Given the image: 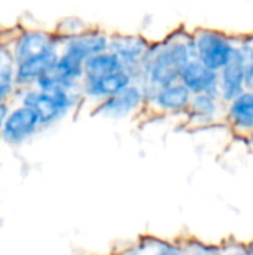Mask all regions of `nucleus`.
I'll list each match as a JSON object with an SVG mask.
<instances>
[{
  "label": "nucleus",
  "instance_id": "6ab92c4d",
  "mask_svg": "<svg viewBox=\"0 0 253 255\" xmlns=\"http://www.w3.org/2000/svg\"><path fill=\"white\" fill-rule=\"evenodd\" d=\"M245 66V85L246 90L253 91V46L252 45H240L237 46Z\"/></svg>",
  "mask_w": 253,
  "mask_h": 255
},
{
  "label": "nucleus",
  "instance_id": "7ed1b4c3",
  "mask_svg": "<svg viewBox=\"0 0 253 255\" xmlns=\"http://www.w3.org/2000/svg\"><path fill=\"white\" fill-rule=\"evenodd\" d=\"M151 42L142 34L133 33H110L109 51L116 55L124 70H127L137 82L143 58L149 49Z\"/></svg>",
  "mask_w": 253,
  "mask_h": 255
},
{
  "label": "nucleus",
  "instance_id": "9d476101",
  "mask_svg": "<svg viewBox=\"0 0 253 255\" xmlns=\"http://www.w3.org/2000/svg\"><path fill=\"white\" fill-rule=\"evenodd\" d=\"M60 49L48 51L42 55L15 63V84L18 90L31 88L36 85L37 79L46 73L55 70V64L58 61Z\"/></svg>",
  "mask_w": 253,
  "mask_h": 255
},
{
  "label": "nucleus",
  "instance_id": "4be33fe9",
  "mask_svg": "<svg viewBox=\"0 0 253 255\" xmlns=\"http://www.w3.org/2000/svg\"><path fill=\"white\" fill-rule=\"evenodd\" d=\"M9 109H10L9 103H0V130H1V126L4 123V118H6Z\"/></svg>",
  "mask_w": 253,
  "mask_h": 255
},
{
  "label": "nucleus",
  "instance_id": "f257e3e1",
  "mask_svg": "<svg viewBox=\"0 0 253 255\" xmlns=\"http://www.w3.org/2000/svg\"><path fill=\"white\" fill-rule=\"evenodd\" d=\"M19 103L30 108L39 118L42 128L49 127L64 120L81 103L82 96L79 91H54L46 93L36 87L18 90Z\"/></svg>",
  "mask_w": 253,
  "mask_h": 255
},
{
  "label": "nucleus",
  "instance_id": "5701e85b",
  "mask_svg": "<svg viewBox=\"0 0 253 255\" xmlns=\"http://www.w3.org/2000/svg\"><path fill=\"white\" fill-rule=\"evenodd\" d=\"M124 255H140V253H137V251H128V253H125Z\"/></svg>",
  "mask_w": 253,
  "mask_h": 255
},
{
  "label": "nucleus",
  "instance_id": "39448f33",
  "mask_svg": "<svg viewBox=\"0 0 253 255\" xmlns=\"http://www.w3.org/2000/svg\"><path fill=\"white\" fill-rule=\"evenodd\" d=\"M145 105L146 97L143 87L139 82H133L115 96L95 103L94 114L110 120H122L134 115Z\"/></svg>",
  "mask_w": 253,
  "mask_h": 255
},
{
  "label": "nucleus",
  "instance_id": "412c9836",
  "mask_svg": "<svg viewBox=\"0 0 253 255\" xmlns=\"http://www.w3.org/2000/svg\"><path fill=\"white\" fill-rule=\"evenodd\" d=\"M191 255H221L218 253V250L212 248V247H206V245H195L192 250Z\"/></svg>",
  "mask_w": 253,
  "mask_h": 255
},
{
  "label": "nucleus",
  "instance_id": "6e6552de",
  "mask_svg": "<svg viewBox=\"0 0 253 255\" xmlns=\"http://www.w3.org/2000/svg\"><path fill=\"white\" fill-rule=\"evenodd\" d=\"M179 82L192 96L209 94L219 97V73L207 69L195 58L179 70Z\"/></svg>",
  "mask_w": 253,
  "mask_h": 255
},
{
  "label": "nucleus",
  "instance_id": "0eeeda50",
  "mask_svg": "<svg viewBox=\"0 0 253 255\" xmlns=\"http://www.w3.org/2000/svg\"><path fill=\"white\" fill-rule=\"evenodd\" d=\"M42 124L37 115L24 105H16L9 109L0 130V139L9 145H19L33 137Z\"/></svg>",
  "mask_w": 253,
  "mask_h": 255
},
{
  "label": "nucleus",
  "instance_id": "dca6fc26",
  "mask_svg": "<svg viewBox=\"0 0 253 255\" xmlns=\"http://www.w3.org/2000/svg\"><path fill=\"white\" fill-rule=\"evenodd\" d=\"M191 117L198 123H210L219 114V97L209 94H195L189 103Z\"/></svg>",
  "mask_w": 253,
  "mask_h": 255
},
{
  "label": "nucleus",
  "instance_id": "ddd939ff",
  "mask_svg": "<svg viewBox=\"0 0 253 255\" xmlns=\"http://www.w3.org/2000/svg\"><path fill=\"white\" fill-rule=\"evenodd\" d=\"M228 117L239 130H253V91L245 90L239 97L230 102Z\"/></svg>",
  "mask_w": 253,
  "mask_h": 255
},
{
  "label": "nucleus",
  "instance_id": "f03ea898",
  "mask_svg": "<svg viewBox=\"0 0 253 255\" xmlns=\"http://www.w3.org/2000/svg\"><path fill=\"white\" fill-rule=\"evenodd\" d=\"M195 60L210 70L221 72L233 58L236 46L230 39L215 30H200L192 34Z\"/></svg>",
  "mask_w": 253,
  "mask_h": 255
},
{
  "label": "nucleus",
  "instance_id": "a211bd4d",
  "mask_svg": "<svg viewBox=\"0 0 253 255\" xmlns=\"http://www.w3.org/2000/svg\"><path fill=\"white\" fill-rule=\"evenodd\" d=\"M91 25L84 21L82 18H78V16H67V18H63L57 28L54 30V33L58 36V39H66V37H72V36H76L82 31H85L86 28H89Z\"/></svg>",
  "mask_w": 253,
  "mask_h": 255
},
{
  "label": "nucleus",
  "instance_id": "20e7f679",
  "mask_svg": "<svg viewBox=\"0 0 253 255\" xmlns=\"http://www.w3.org/2000/svg\"><path fill=\"white\" fill-rule=\"evenodd\" d=\"M15 63L42 55L52 49H60L58 36L45 28H21L9 43Z\"/></svg>",
  "mask_w": 253,
  "mask_h": 255
},
{
  "label": "nucleus",
  "instance_id": "f3484780",
  "mask_svg": "<svg viewBox=\"0 0 253 255\" xmlns=\"http://www.w3.org/2000/svg\"><path fill=\"white\" fill-rule=\"evenodd\" d=\"M54 72L66 82L79 88L81 82L84 79V63H81L72 57H67L64 54H60Z\"/></svg>",
  "mask_w": 253,
  "mask_h": 255
},
{
  "label": "nucleus",
  "instance_id": "9b49d317",
  "mask_svg": "<svg viewBox=\"0 0 253 255\" xmlns=\"http://www.w3.org/2000/svg\"><path fill=\"white\" fill-rule=\"evenodd\" d=\"M146 97V105H152L161 112H180L189 108L192 94L180 82L157 88L143 90Z\"/></svg>",
  "mask_w": 253,
  "mask_h": 255
},
{
  "label": "nucleus",
  "instance_id": "aec40b11",
  "mask_svg": "<svg viewBox=\"0 0 253 255\" xmlns=\"http://www.w3.org/2000/svg\"><path fill=\"white\" fill-rule=\"evenodd\" d=\"M154 255H185V253L173 244H160Z\"/></svg>",
  "mask_w": 253,
  "mask_h": 255
},
{
  "label": "nucleus",
  "instance_id": "2eb2a0df",
  "mask_svg": "<svg viewBox=\"0 0 253 255\" xmlns=\"http://www.w3.org/2000/svg\"><path fill=\"white\" fill-rule=\"evenodd\" d=\"M119 70H124L121 61L116 58L115 54H112L107 49L104 52L92 55L84 63V79H94V78L106 76Z\"/></svg>",
  "mask_w": 253,
  "mask_h": 255
},
{
  "label": "nucleus",
  "instance_id": "4468645a",
  "mask_svg": "<svg viewBox=\"0 0 253 255\" xmlns=\"http://www.w3.org/2000/svg\"><path fill=\"white\" fill-rule=\"evenodd\" d=\"M15 84V60L9 46L0 42V103H9L16 94Z\"/></svg>",
  "mask_w": 253,
  "mask_h": 255
},
{
  "label": "nucleus",
  "instance_id": "1a4fd4ad",
  "mask_svg": "<svg viewBox=\"0 0 253 255\" xmlns=\"http://www.w3.org/2000/svg\"><path fill=\"white\" fill-rule=\"evenodd\" d=\"M133 82L136 81L127 70H119V72L94 78V79H82L79 93L82 99H88V100H92L94 103H98L122 91Z\"/></svg>",
  "mask_w": 253,
  "mask_h": 255
},
{
  "label": "nucleus",
  "instance_id": "423d86ee",
  "mask_svg": "<svg viewBox=\"0 0 253 255\" xmlns=\"http://www.w3.org/2000/svg\"><path fill=\"white\" fill-rule=\"evenodd\" d=\"M109 36L110 33L101 30L100 27L91 25L89 28L76 36L61 39L60 54L85 63L92 55H97L109 49Z\"/></svg>",
  "mask_w": 253,
  "mask_h": 255
},
{
  "label": "nucleus",
  "instance_id": "f8f14e48",
  "mask_svg": "<svg viewBox=\"0 0 253 255\" xmlns=\"http://www.w3.org/2000/svg\"><path fill=\"white\" fill-rule=\"evenodd\" d=\"M245 90V66L239 48L236 46L231 61L219 72V99L230 103Z\"/></svg>",
  "mask_w": 253,
  "mask_h": 255
}]
</instances>
